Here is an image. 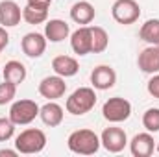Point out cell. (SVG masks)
Segmentation results:
<instances>
[{
    "label": "cell",
    "instance_id": "6da1fadb",
    "mask_svg": "<svg viewBox=\"0 0 159 157\" xmlns=\"http://www.w3.org/2000/svg\"><path fill=\"white\" fill-rule=\"evenodd\" d=\"M67 146L70 152L80 154V155H93L100 150L102 142L100 137L93 131V129H76L69 135L67 139Z\"/></svg>",
    "mask_w": 159,
    "mask_h": 157
},
{
    "label": "cell",
    "instance_id": "7a4b0ae2",
    "mask_svg": "<svg viewBox=\"0 0 159 157\" xmlns=\"http://www.w3.org/2000/svg\"><path fill=\"white\" fill-rule=\"evenodd\" d=\"M96 105V92L94 87H80L76 89L65 102V109L67 113L74 115V117H81L85 113H89L93 107Z\"/></svg>",
    "mask_w": 159,
    "mask_h": 157
},
{
    "label": "cell",
    "instance_id": "3957f363",
    "mask_svg": "<svg viewBox=\"0 0 159 157\" xmlns=\"http://www.w3.org/2000/svg\"><path fill=\"white\" fill-rule=\"evenodd\" d=\"M46 146V135L43 129H37V128H30V129H24L17 135L15 139V148L19 154H39L44 150Z\"/></svg>",
    "mask_w": 159,
    "mask_h": 157
},
{
    "label": "cell",
    "instance_id": "277c9868",
    "mask_svg": "<svg viewBox=\"0 0 159 157\" xmlns=\"http://www.w3.org/2000/svg\"><path fill=\"white\" fill-rule=\"evenodd\" d=\"M39 109L41 107L34 100H17L9 107V118L15 126H26L39 117Z\"/></svg>",
    "mask_w": 159,
    "mask_h": 157
},
{
    "label": "cell",
    "instance_id": "5b68a950",
    "mask_svg": "<svg viewBox=\"0 0 159 157\" xmlns=\"http://www.w3.org/2000/svg\"><path fill=\"white\" fill-rule=\"evenodd\" d=\"M102 115L107 122L111 124H119L124 122L131 117V104L126 100V98H120V96H113L109 98L104 107H102Z\"/></svg>",
    "mask_w": 159,
    "mask_h": 157
},
{
    "label": "cell",
    "instance_id": "8992f818",
    "mask_svg": "<svg viewBox=\"0 0 159 157\" xmlns=\"http://www.w3.org/2000/svg\"><path fill=\"white\" fill-rule=\"evenodd\" d=\"M111 15L119 24H133L141 17V6L135 0H115L111 6Z\"/></svg>",
    "mask_w": 159,
    "mask_h": 157
},
{
    "label": "cell",
    "instance_id": "52a82bcc",
    "mask_svg": "<svg viewBox=\"0 0 159 157\" xmlns=\"http://www.w3.org/2000/svg\"><path fill=\"white\" fill-rule=\"evenodd\" d=\"M100 142H102V146L109 154H119V152H122L126 148V144H128V135H126V131L122 128L111 126V128H106L102 131Z\"/></svg>",
    "mask_w": 159,
    "mask_h": 157
},
{
    "label": "cell",
    "instance_id": "ba28073f",
    "mask_svg": "<svg viewBox=\"0 0 159 157\" xmlns=\"http://www.w3.org/2000/svg\"><path fill=\"white\" fill-rule=\"evenodd\" d=\"M67 92V83L65 78L54 74V76H46L41 79L39 83V94L46 100H57L61 96H65Z\"/></svg>",
    "mask_w": 159,
    "mask_h": 157
},
{
    "label": "cell",
    "instance_id": "9c48e42d",
    "mask_svg": "<svg viewBox=\"0 0 159 157\" xmlns=\"http://www.w3.org/2000/svg\"><path fill=\"white\" fill-rule=\"evenodd\" d=\"M20 48L32 59L41 57L44 54V50H46V37H44V34H37V32L26 34L22 37V41H20Z\"/></svg>",
    "mask_w": 159,
    "mask_h": 157
},
{
    "label": "cell",
    "instance_id": "30bf717a",
    "mask_svg": "<svg viewBox=\"0 0 159 157\" xmlns=\"http://www.w3.org/2000/svg\"><path fill=\"white\" fill-rule=\"evenodd\" d=\"M91 83L98 91H107L117 83V72L109 65H98L91 72Z\"/></svg>",
    "mask_w": 159,
    "mask_h": 157
},
{
    "label": "cell",
    "instance_id": "8fae6325",
    "mask_svg": "<svg viewBox=\"0 0 159 157\" xmlns=\"http://www.w3.org/2000/svg\"><path fill=\"white\" fill-rule=\"evenodd\" d=\"M156 150V141L150 131L137 133L129 142V152L133 157H150Z\"/></svg>",
    "mask_w": 159,
    "mask_h": 157
},
{
    "label": "cell",
    "instance_id": "7c38bea8",
    "mask_svg": "<svg viewBox=\"0 0 159 157\" xmlns=\"http://www.w3.org/2000/svg\"><path fill=\"white\" fill-rule=\"evenodd\" d=\"M20 19H22V11L15 0H2L0 2V26L13 28V26L20 24Z\"/></svg>",
    "mask_w": 159,
    "mask_h": 157
},
{
    "label": "cell",
    "instance_id": "4fadbf2b",
    "mask_svg": "<svg viewBox=\"0 0 159 157\" xmlns=\"http://www.w3.org/2000/svg\"><path fill=\"white\" fill-rule=\"evenodd\" d=\"M137 65L144 74H157L159 72V44H150L148 48H144L139 57H137Z\"/></svg>",
    "mask_w": 159,
    "mask_h": 157
},
{
    "label": "cell",
    "instance_id": "5bb4252c",
    "mask_svg": "<svg viewBox=\"0 0 159 157\" xmlns=\"http://www.w3.org/2000/svg\"><path fill=\"white\" fill-rule=\"evenodd\" d=\"M70 35V26L61 19H50L44 24V37L50 43H61Z\"/></svg>",
    "mask_w": 159,
    "mask_h": 157
},
{
    "label": "cell",
    "instance_id": "9a60e30c",
    "mask_svg": "<svg viewBox=\"0 0 159 157\" xmlns=\"http://www.w3.org/2000/svg\"><path fill=\"white\" fill-rule=\"evenodd\" d=\"M96 17V9L91 2L87 0H80L76 2L72 7H70V19L76 22V24H81V26H87L94 20Z\"/></svg>",
    "mask_w": 159,
    "mask_h": 157
},
{
    "label": "cell",
    "instance_id": "2e32d148",
    "mask_svg": "<svg viewBox=\"0 0 159 157\" xmlns=\"http://www.w3.org/2000/svg\"><path fill=\"white\" fill-rule=\"evenodd\" d=\"M70 46H72L74 54H78V56L91 54V28L89 26H80L76 32H72Z\"/></svg>",
    "mask_w": 159,
    "mask_h": 157
},
{
    "label": "cell",
    "instance_id": "e0dca14e",
    "mask_svg": "<svg viewBox=\"0 0 159 157\" xmlns=\"http://www.w3.org/2000/svg\"><path fill=\"white\" fill-rule=\"evenodd\" d=\"M52 69L61 78H72L78 74L80 65L72 56H57L52 59Z\"/></svg>",
    "mask_w": 159,
    "mask_h": 157
},
{
    "label": "cell",
    "instance_id": "ac0fdd59",
    "mask_svg": "<svg viewBox=\"0 0 159 157\" xmlns=\"http://www.w3.org/2000/svg\"><path fill=\"white\" fill-rule=\"evenodd\" d=\"M39 117L46 126L56 128L63 122V107L59 104H56V100H48L44 105H41Z\"/></svg>",
    "mask_w": 159,
    "mask_h": 157
},
{
    "label": "cell",
    "instance_id": "d6986e66",
    "mask_svg": "<svg viewBox=\"0 0 159 157\" xmlns=\"http://www.w3.org/2000/svg\"><path fill=\"white\" fill-rule=\"evenodd\" d=\"M2 74H4V79L9 81V83H15V85H20L24 79H26V67L20 63V61H7L2 69Z\"/></svg>",
    "mask_w": 159,
    "mask_h": 157
},
{
    "label": "cell",
    "instance_id": "ffe728a7",
    "mask_svg": "<svg viewBox=\"0 0 159 157\" xmlns=\"http://www.w3.org/2000/svg\"><path fill=\"white\" fill-rule=\"evenodd\" d=\"M22 19L28 24H43L48 19V6H37V4H26L22 9Z\"/></svg>",
    "mask_w": 159,
    "mask_h": 157
},
{
    "label": "cell",
    "instance_id": "44dd1931",
    "mask_svg": "<svg viewBox=\"0 0 159 157\" xmlns=\"http://www.w3.org/2000/svg\"><path fill=\"white\" fill-rule=\"evenodd\" d=\"M91 28V54H102L107 44H109V35L102 26H89Z\"/></svg>",
    "mask_w": 159,
    "mask_h": 157
},
{
    "label": "cell",
    "instance_id": "7402d4cb",
    "mask_svg": "<svg viewBox=\"0 0 159 157\" xmlns=\"http://www.w3.org/2000/svg\"><path fill=\"white\" fill-rule=\"evenodd\" d=\"M139 37L148 44H159V19L146 20L139 30Z\"/></svg>",
    "mask_w": 159,
    "mask_h": 157
},
{
    "label": "cell",
    "instance_id": "603a6c76",
    "mask_svg": "<svg viewBox=\"0 0 159 157\" xmlns=\"http://www.w3.org/2000/svg\"><path fill=\"white\" fill-rule=\"evenodd\" d=\"M143 126L146 128V131L157 133L159 131V107H150V109L144 111V115H143Z\"/></svg>",
    "mask_w": 159,
    "mask_h": 157
},
{
    "label": "cell",
    "instance_id": "cb8c5ba5",
    "mask_svg": "<svg viewBox=\"0 0 159 157\" xmlns=\"http://www.w3.org/2000/svg\"><path fill=\"white\" fill-rule=\"evenodd\" d=\"M15 94H17V85L4 79V83H0V105H6V104L13 102Z\"/></svg>",
    "mask_w": 159,
    "mask_h": 157
},
{
    "label": "cell",
    "instance_id": "d4e9b609",
    "mask_svg": "<svg viewBox=\"0 0 159 157\" xmlns=\"http://www.w3.org/2000/svg\"><path fill=\"white\" fill-rule=\"evenodd\" d=\"M13 135H15V124L11 122V118L0 117V142L9 141Z\"/></svg>",
    "mask_w": 159,
    "mask_h": 157
},
{
    "label": "cell",
    "instance_id": "484cf974",
    "mask_svg": "<svg viewBox=\"0 0 159 157\" xmlns=\"http://www.w3.org/2000/svg\"><path fill=\"white\" fill-rule=\"evenodd\" d=\"M146 91L150 96H154L156 100H159V72L157 74H152L150 81L146 83Z\"/></svg>",
    "mask_w": 159,
    "mask_h": 157
},
{
    "label": "cell",
    "instance_id": "4316f807",
    "mask_svg": "<svg viewBox=\"0 0 159 157\" xmlns=\"http://www.w3.org/2000/svg\"><path fill=\"white\" fill-rule=\"evenodd\" d=\"M7 43H9V34L6 32L4 26H0V52L7 46Z\"/></svg>",
    "mask_w": 159,
    "mask_h": 157
},
{
    "label": "cell",
    "instance_id": "83f0119b",
    "mask_svg": "<svg viewBox=\"0 0 159 157\" xmlns=\"http://www.w3.org/2000/svg\"><path fill=\"white\" fill-rule=\"evenodd\" d=\"M17 154H19V152H17V148H15V150H0V157H4V155H7V157H15Z\"/></svg>",
    "mask_w": 159,
    "mask_h": 157
},
{
    "label": "cell",
    "instance_id": "f1b7e54d",
    "mask_svg": "<svg viewBox=\"0 0 159 157\" xmlns=\"http://www.w3.org/2000/svg\"><path fill=\"white\" fill-rule=\"evenodd\" d=\"M28 4H37V6H48L52 4V0H28Z\"/></svg>",
    "mask_w": 159,
    "mask_h": 157
}]
</instances>
